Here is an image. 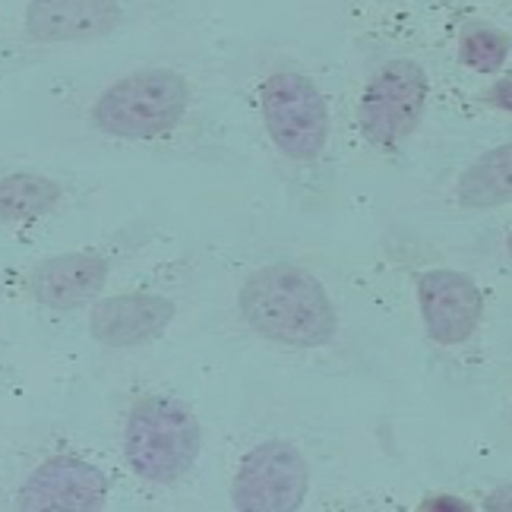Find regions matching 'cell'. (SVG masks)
Returning <instances> with one entry per match:
<instances>
[{
    "mask_svg": "<svg viewBox=\"0 0 512 512\" xmlns=\"http://www.w3.org/2000/svg\"><path fill=\"white\" fill-rule=\"evenodd\" d=\"M61 200V187L42 174H10L0 187V209H4V222H23L35 215L48 212Z\"/></svg>",
    "mask_w": 512,
    "mask_h": 512,
    "instance_id": "obj_13",
    "label": "cell"
},
{
    "mask_svg": "<svg viewBox=\"0 0 512 512\" xmlns=\"http://www.w3.org/2000/svg\"><path fill=\"white\" fill-rule=\"evenodd\" d=\"M105 500L108 478L92 462L54 456L23 481L16 512H102Z\"/></svg>",
    "mask_w": 512,
    "mask_h": 512,
    "instance_id": "obj_7",
    "label": "cell"
},
{
    "mask_svg": "<svg viewBox=\"0 0 512 512\" xmlns=\"http://www.w3.org/2000/svg\"><path fill=\"white\" fill-rule=\"evenodd\" d=\"M108 279V260L98 253L51 256L32 272V294L51 310H73L92 301Z\"/></svg>",
    "mask_w": 512,
    "mask_h": 512,
    "instance_id": "obj_10",
    "label": "cell"
},
{
    "mask_svg": "<svg viewBox=\"0 0 512 512\" xmlns=\"http://www.w3.org/2000/svg\"><path fill=\"white\" fill-rule=\"evenodd\" d=\"M459 203L494 209L512 203V143L494 146L459 177Z\"/></svg>",
    "mask_w": 512,
    "mask_h": 512,
    "instance_id": "obj_12",
    "label": "cell"
},
{
    "mask_svg": "<svg viewBox=\"0 0 512 512\" xmlns=\"http://www.w3.org/2000/svg\"><path fill=\"white\" fill-rule=\"evenodd\" d=\"M174 320V304L162 294H117L89 313L92 336L108 348H133L159 339Z\"/></svg>",
    "mask_w": 512,
    "mask_h": 512,
    "instance_id": "obj_9",
    "label": "cell"
},
{
    "mask_svg": "<svg viewBox=\"0 0 512 512\" xmlns=\"http://www.w3.org/2000/svg\"><path fill=\"white\" fill-rule=\"evenodd\" d=\"M263 124L272 143L291 162H313L326 146L329 111L320 89L307 76L279 70L260 86Z\"/></svg>",
    "mask_w": 512,
    "mask_h": 512,
    "instance_id": "obj_4",
    "label": "cell"
},
{
    "mask_svg": "<svg viewBox=\"0 0 512 512\" xmlns=\"http://www.w3.org/2000/svg\"><path fill=\"white\" fill-rule=\"evenodd\" d=\"M418 304L427 336L440 345H462L475 336L484 298L478 285L456 269H430L418 279Z\"/></svg>",
    "mask_w": 512,
    "mask_h": 512,
    "instance_id": "obj_8",
    "label": "cell"
},
{
    "mask_svg": "<svg viewBox=\"0 0 512 512\" xmlns=\"http://www.w3.org/2000/svg\"><path fill=\"white\" fill-rule=\"evenodd\" d=\"M187 83L171 70H140L124 76L95 102V127L117 140H152L184 117Z\"/></svg>",
    "mask_w": 512,
    "mask_h": 512,
    "instance_id": "obj_3",
    "label": "cell"
},
{
    "mask_svg": "<svg viewBox=\"0 0 512 512\" xmlns=\"http://www.w3.org/2000/svg\"><path fill=\"white\" fill-rule=\"evenodd\" d=\"M490 102L503 111H512V76H503V80L490 89Z\"/></svg>",
    "mask_w": 512,
    "mask_h": 512,
    "instance_id": "obj_17",
    "label": "cell"
},
{
    "mask_svg": "<svg viewBox=\"0 0 512 512\" xmlns=\"http://www.w3.org/2000/svg\"><path fill=\"white\" fill-rule=\"evenodd\" d=\"M509 54V38L497 29H471L462 35V61L478 73H494Z\"/></svg>",
    "mask_w": 512,
    "mask_h": 512,
    "instance_id": "obj_14",
    "label": "cell"
},
{
    "mask_svg": "<svg viewBox=\"0 0 512 512\" xmlns=\"http://www.w3.org/2000/svg\"><path fill=\"white\" fill-rule=\"evenodd\" d=\"M506 250H509V256H512V231H509V238H506Z\"/></svg>",
    "mask_w": 512,
    "mask_h": 512,
    "instance_id": "obj_18",
    "label": "cell"
},
{
    "mask_svg": "<svg viewBox=\"0 0 512 512\" xmlns=\"http://www.w3.org/2000/svg\"><path fill=\"white\" fill-rule=\"evenodd\" d=\"M427 102V73L418 61L383 64L361 95L358 121L373 146H399L418 127Z\"/></svg>",
    "mask_w": 512,
    "mask_h": 512,
    "instance_id": "obj_6",
    "label": "cell"
},
{
    "mask_svg": "<svg viewBox=\"0 0 512 512\" xmlns=\"http://www.w3.org/2000/svg\"><path fill=\"white\" fill-rule=\"evenodd\" d=\"M124 456L143 481H181L200 456V424L181 402L162 396L143 399L127 418Z\"/></svg>",
    "mask_w": 512,
    "mask_h": 512,
    "instance_id": "obj_2",
    "label": "cell"
},
{
    "mask_svg": "<svg viewBox=\"0 0 512 512\" xmlns=\"http://www.w3.org/2000/svg\"><path fill=\"white\" fill-rule=\"evenodd\" d=\"M487 512H512V484H500L484 497Z\"/></svg>",
    "mask_w": 512,
    "mask_h": 512,
    "instance_id": "obj_15",
    "label": "cell"
},
{
    "mask_svg": "<svg viewBox=\"0 0 512 512\" xmlns=\"http://www.w3.org/2000/svg\"><path fill=\"white\" fill-rule=\"evenodd\" d=\"M121 7L98 0H42L26 10V32L35 42H80L117 26Z\"/></svg>",
    "mask_w": 512,
    "mask_h": 512,
    "instance_id": "obj_11",
    "label": "cell"
},
{
    "mask_svg": "<svg viewBox=\"0 0 512 512\" xmlns=\"http://www.w3.org/2000/svg\"><path fill=\"white\" fill-rule=\"evenodd\" d=\"M424 512H475V509H471V503H465L462 497H452V494H440V497H433V500H427Z\"/></svg>",
    "mask_w": 512,
    "mask_h": 512,
    "instance_id": "obj_16",
    "label": "cell"
},
{
    "mask_svg": "<svg viewBox=\"0 0 512 512\" xmlns=\"http://www.w3.org/2000/svg\"><path fill=\"white\" fill-rule=\"evenodd\" d=\"M241 313L260 336L294 348H320L339 329L326 288L310 272L285 263L250 275L241 288Z\"/></svg>",
    "mask_w": 512,
    "mask_h": 512,
    "instance_id": "obj_1",
    "label": "cell"
},
{
    "mask_svg": "<svg viewBox=\"0 0 512 512\" xmlns=\"http://www.w3.org/2000/svg\"><path fill=\"white\" fill-rule=\"evenodd\" d=\"M310 487L304 456L285 440H269L250 449L231 484L238 512H298Z\"/></svg>",
    "mask_w": 512,
    "mask_h": 512,
    "instance_id": "obj_5",
    "label": "cell"
}]
</instances>
